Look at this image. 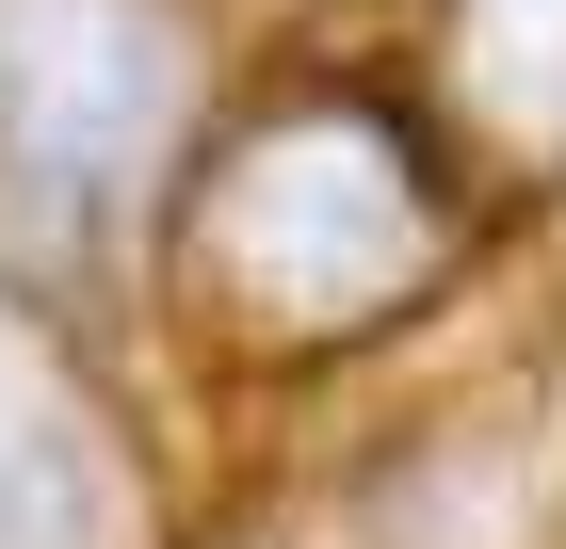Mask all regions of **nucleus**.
<instances>
[{
    "label": "nucleus",
    "instance_id": "obj_1",
    "mask_svg": "<svg viewBox=\"0 0 566 549\" xmlns=\"http://www.w3.org/2000/svg\"><path fill=\"white\" fill-rule=\"evenodd\" d=\"M178 146V33L146 0H0V258L97 275Z\"/></svg>",
    "mask_w": 566,
    "mask_h": 549
},
{
    "label": "nucleus",
    "instance_id": "obj_2",
    "mask_svg": "<svg viewBox=\"0 0 566 549\" xmlns=\"http://www.w3.org/2000/svg\"><path fill=\"white\" fill-rule=\"evenodd\" d=\"M421 243L437 226H421V194H405V162L373 129H275V146H243V178L211 194V258L275 307V324H340V307L405 292Z\"/></svg>",
    "mask_w": 566,
    "mask_h": 549
},
{
    "label": "nucleus",
    "instance_id": "obj_3",
    "mask_svg": "<svg viewBox=\"0 0 566 549\" xmlns=\"http://www.w3.org/2000/svg\"><path fill=\"white\" fill-rule=\"evenodd\" d=\"M0 549H114V453L33 339H0Z\"/></svg>",
    "mask_w": 566,
    "mask_h": 549
},
{
    "label": "nucleus",
    "instance_id": "obj_4",
    "mask_svg": "<svg viewBox=\"0 0 566 549\" xmlns=\"http://www.w3.org/2000/svg\"><path fill=\"white\" fill-rule=\"evenodd\" d=\"M453 65L502 129H566V0H453Z\"/></svg>",
    "mask_w": 566,
    "mask_h": 549
}]
</instances>
